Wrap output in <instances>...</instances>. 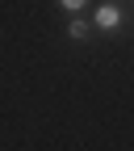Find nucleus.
I'll return each instance as SVG.
<instances>
[{
    "mask_svg": "<svg viewBox=\"0 0 134 151\" xmlns=\"http://www.w3.org/2000/svg\"><path fill=\"white\" fill-rule=\"evenodd\" d=\"M67 34H71V38H84V34H88V21H84V17H71Z\"/></svg>",
    "mask_w": 134,
    "mask_h": 151,
    "instance_id": "nucleus-2",
    "label": "nucleus"
},
{
    "mask_svg": "<svg viewBox=\"0 0 134 151\" xmlns=\"http://www.w3.org/2000/svg\"><path fill=\"white\" fill-rule=\"evenodd\" d=\"M118 25H122V9H118V4H101V9H97V29L109 34V29H118Z\"/></svg>",
    "mask_w": 134,
    "mask_h": 151,
    "instance_id": "nucleus-1",
    "label": "nucleus"
},
{
    "mask_svg": "<svg viewBox=\"0 0 134 151\" xmlns=\"http://www.w3.org/2000/svg\"><path fill=\"white\" fill-rule=\"evenodd\" d=\"M59 4H63V9H67V13H80V9H84V4H88V0H59Z\"/></svg>",
    "mask_w": 134,
    "mask_h": 151,
    "instance_id": "nucleus-3",
    "label": "nucleus"
}]
</instances>
